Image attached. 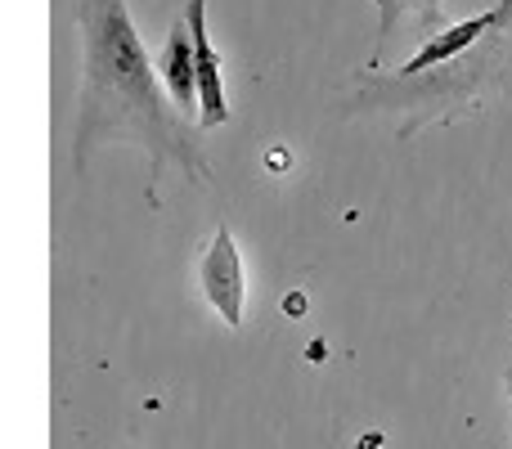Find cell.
I'll use <instances>...</instances> for the list:
<instances>
[{"label":"cell","instance_id":"1","mask_svg":"<svg viewBox=\"0 0 512 449\" xmlns=\"http://www.w3.org/2000/svg\"><path fill=\"white\" fill-rule=\"evenodd\" d=\"M86 41H90V90H86V122L81 144L95 131H135L149 149L171 144V126L162 117L158 90H153L149 59L140 50L122 0H86Z\"/></svg>","mask_w":512,"mask_h":449},{"label":"cell","instance_id":"2","mask_svg":"<svg viewBox=\"0 0 512 449\" xmlns=\"http://www.w3.org/2000/svg\"><path fill=\"white\" fill-rule=\"evenodd\" d=\"M203 297L230 328L243 324L248 279H243V256H239V243H234L230 225L216 229L212 247H207V256H203Z\"/></svg>","mask_w":512,"mask_h":449},{"label":"cell","instance_id":"3","mask_svg":"<svg viewBox=\"0 0 512 449\" xmlns=\"http://www.w3.org/2000/svg\"><path fill=\"white\" fill-rule=\"evenodd\" d=\"M207 0H189L185 23L194 36V59H198V104H203V126H221L230 117L225 108V86H221V54H216L212 36H207Z\"/></svg>","mask_w":512,"mask_h":449},{"label":"cell","instance_id":"4","mask_svg":"<svg viewBox=\"0 0 512 449\" xmlns=\"http://www.w3.org/2000/svg\"><path fill=\"white\" fill-rule=\"evenodd\" d=\"M512 9V0H499L490 14H477V18H468V23H459V27H450V32H436V36H427L423 41V50L414 54V59H405L400 63V77H418V72H432V68H441L445 59H454V54H463L468 45H477L481 36L490 32L495 23H504V14Z\"/></svg>","mask_w":512,"mask_h":449},{"label":"cell","instance_id":"5","mask_svg":"<svg viewBox=\"0 0 512 449\" xmlns=\"http://www.w3.org/2000/svg\"><path fill=\"white\" fill-rule=\"evenodd\" d=\"M162 81H167V95L180 113H194L198 104V59H194V36H189L185 14L171 23L167 45H162Z\"/></svg>","mask_w":512,"mask_h":449},{"label":"cell","instance_id":"6","mask_svg":"<svg viewBox=\"0 0 512 449\" xmlns=\"http://www.w3.org/2000/svg\"><path fill=\"white\" fill-rule=\"evenodd\" d=\"M400 5H432V0H382V32H391V23H396Z\"/></svg>","mask_w":512,"mask_h":449},{"label":"cell","instance_id":"7","mask_svg":"<svg viewBox=\"0 0 512 449\" xmlns=\"http://www.w3.org/2000/svg\"><path fill=\"white\" fill-rule=\"evenodd\" d=\"M504 382H508V391H512V364H508V373H504Z\"/></svg>","mask_w":512,"mask_h":449}]
</instances>
